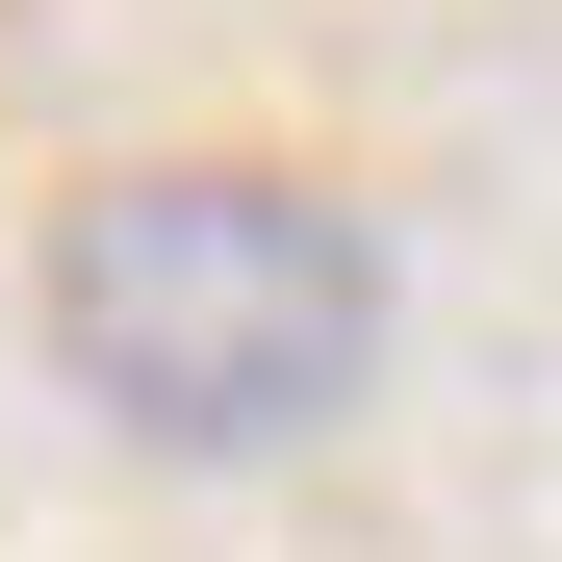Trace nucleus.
I'll return each instance as SVG.
<instances>
[{
    "label": "nucleus",
    "instance_id": "obj_1",
    "mask_svg": "<svg viewBox=\"0 0 562 562\" xmlns=\"http://www.w3.org/2000/svg\"><path fill=\"white\" fill-rule=\"evenodd\" d=\"M26 307H52V384L103 435H154V460H307L384 384V231L333 179H281V154L77 179L52 256H26Z\"/></svg>",
    "mask_w": 562,
    "mask_h": 562
}]
</instances>
